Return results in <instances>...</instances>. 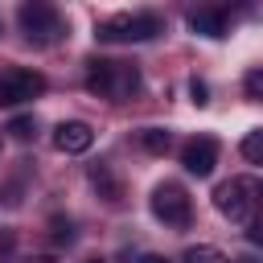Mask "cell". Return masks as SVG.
Instances as JSON below:
<instances>
[{"mask_svg":"<svg viewBox=\"0 0 263 263\" xmlns=\"http://www.w3.org/2000/svg\"><path fill=\"white\" fill-rule=\"evenodd\" d=\"M136 263H168V259H164V255H140Z\"/></svg>","mask_w":263,"mask_h":263,"instance_id":"obj_18","label":"cell"},{"mask_svg":"<svg viewBox=\"0 0 263 263\" xmlns=\"http://www.w3.org/2000/svg\"><path fill=\"white\" fill-rule=\"evenodd\" d=\"M45 90V74L37 70H25V66H4L0 70V107H16V103H29Z\"/></svg>","mask_w":263,"mask_h":263,"instance_id":"obj_6","label":"cell"},{"mask_svg":"<svg viewBox=\"0 0 263 263\" xmlns=\"http://www.w3.org/2000/svg\"><path fill=\"white\" fill-rule=\"evenodd\" d=\"M242 95L247 99H263V66H255V70L242 74Z\"/></svg>","mask_w":263,"mask_h":263,"instance_id":"obj_15","label":"cell"},{"mask_svg":"<svg viewBox=\"0 0 263 263\" xmlns=\"http://www.w3.org/2000/svg\"><path fill=\"white\" fill-rule=\"evenodd\" d=\"M33 132H37V119H33V115L8 119V136H12V140H33Z\"/></svg>","mask_w":263,"mask_h":263,"instance_id":"obj_14","label":"cell"},{"mask_svg":"<svg viewBox=\"0 0 263 263\" xmlns=\"http://www.w3.org/2000/svg\"><path fill=\"white\" fill-rule=\"evenodd\" d=\"M164 33V21L156 12H119V16H107L95 37L99 41H111V45H127V41H152Z\"/></svg>","mask_w":263,"mask_h":263,"instance_id":"obj_3","label":"cell"},{"mask_svg":"<svg viewBox=\"0 0 263 263\" xmlns=\"http://www.w3.org/2000/svg\"><path fill=\"white\" fill-rule=\"evenodd\" d=\"M90 144H95V127L82 123V119H66V123L53 127V148L66 152V156H82Z\"/></svg>","mask_w":263,"mask_h":263,"instance_id":"obj_8","label":"cell"},{"mask_svg":"<svg viewBox=\"0 0 263 263\" xmlns=\"http://www.w3.org/2000/svg\"><path fill=\"white\" fill-rule=\"evenodd\" d=\"M148 205H152L156 222L177 226V230H181V226H189V218H193V201H189V193H185L177 181H160V185L152 189Z\"/></svg>","mask_w":263,"mask_h":263,"instance_id":"obj_5","label":"cell"},{"mask_svg":"<svg viewBox=\"0 0 263 263\" xmlns=\"http://www.w3.org/2000/svg\"><path fill=\"white\" fill-rule=\"evenodd\" d=\"M238 152H242V160H251V164H263V127L247 132V136H242V144H238Z\"/></svg>","mask_w":263,"mask_h":263,"instance_id":"obj_13","label":"cell"},{"mask_svg":"<svg viewBox=\"0 0 263 263\" xmlns=\"http://www.w3.org/2000/svg\"><path fill=\"white\" fill-rule=\"evenodd\" d=\"M86 90L107 99V103H127L140 90V70L132 62H86Z\"/></svg>","mask_w":263,"mask_h":263,"instance_id":"obj_1","label":"cell"},{"mask_svg":"<svg viewBox=\"0 0 263 263\" xmlns=\"http://www.w3.org/2000/svg\"><path fill=\"white\" fill-rule=\"evenodd\" d=\"M189 95H193V103H197V107H205V103H210V86H205L201 78H193V82H189Z\"/></svg>","mask_w":263,"mask_h":263,"instance_id":"obj_17","label":"cell"},{"mask_svg":"<svg viewBox=\"0 0 263 263\" xmlns=\"http://www.w3.org/2000/svg\"><path fill=\"white\" fill-rule=\"evenodd\" d=\"M242 263H251V259H242Z\"/></svg>","mask_w":263,"mask_h":263,"instance_id":"obj_21","label":"cell"},{"mask_svg":"<svg viewBox=\"0 0 263 263\" xmlns=\"http://www.w3.org/2000/svg\"><path fill=\"white\" fill-rule=\"evenodd\" d=\"M86 181H90V185L99 189V197L111 201V205L123 197V185H119V177L111 173V164H90V168H86Z\"/></svg>","mask_w":263,"mask_h":263,"instance_id":"obj_10","label":"cell"},{"mask_svg":"<svg viewBox=\"0 0 263 263\" xmlns=\"http://www.w3.org/2000/svg\"><path fill=\"white\" fill-rule=\"evenodd\" d=\"M255 205H259V185H255L251 177H230V181H222V185L214 189V210H218L222 218L238 222V226L251 222Z\"/></svg>","mask_w":263,"mask_h":263,"instance_id":"obj_4","label":"cell"},{"mask_svg":"<svg viewBox=\"0 0 263 263\" xmlns=\"http://www.w3.org/2000/svg\"><path fill=\"white\" fill-rule=\"evenodd\" d=\"M25 263H53L49 255H37V259H25Z\"/></svg>","mask_w":263,"mask_h":263,"instance_id":"obj_19","label":"cell"},{"mask_svg":"<svg viewBox=\"0 0 263 263\" xmlns=\"http://www.w3.org/2000/svg\"><path fill=\"white\" fill-rule=\"evenodd\" d=\"M189 29L218 41V37H226V12L222 8H193L189 12Z\"/></svg>","mask_w":263,"mask_h":263,"instance_id":"obj_9","label":"cell"},{"mask_svg":"<svg viewBox=\"0 0 263 263\" xmlns=\"http://www.w3.org/2000/svg\"><path fill=\"white\" fill-rule=\"evenodd\" d=\"M16 21H21V33L33 45H58L66 37V21H62L53 0H21Z\"/></svg>","mask_w":263,"mask_h":263,"instance_id":"obj_2","label":"cell"},{"mask_svg":"<svg viewBox=\"0 0 263 263\" xmlns=\"http://www.w3.org/2000/svg\"><path fill=\"white\" fill-rule=\"evenodd\" d=\"M82 263H103V259H82Z\"/></svg>","mask_w":263,"mask_h":263,"instance_id":"obj_20","label":"cell"},{"mask_svg":"<svg viewBox=\"0 0 263 263\" xmlns=\"http://www.w3.org/2000/svg\"><path fill=\"white\" fill-rule=\"evenodd\" d=\"M181 263H230V259H226V251H218V247H210V242H197V247L185 251Z\"/></svg>","mask_w":263,"mask_h":263,"instance_id":"obj_12","label":"cell"},{"mask_svg":"<svg viewBox=\"0 0 263 263\" xmlns=\"http://www.w3.org/2000/svg\"><path fill=\"white\" fill-rule=\"evenodd\" d=\"M168 144H173V140H168V132H164V127H144V132H140V148H144V152H152V156H164V152H168Z\"/></svg>","mask_w":263,"mask_h":263,"instance_id":"obj_11","label":"cell"},{"mask_svg":"<svg viewBox=\"0 0 263 263\" xmlns=\"http://www.w3.org/2000/svg\"><path fill=\"white\" fill-rule=\"evenodd\" d=\"M181 164H185V173H193V177H210L214 164H218V140H214V136H193V140H185Z\"/></svg>","mask_w":263,"mask_h":263,"instance_id":"obj_7","label":"cell"},{"mask_svg":"<svg viewBox=\"0 0 263 263\" xmlns=\"http://www.w3.org/2000/svg\"><path fill=\"white\" fill-rule=\"evenodd\" d=\"M49 234H53L58 247H66V242H74V222H70V218H53V222H49Z\"/></svg>","mask_w":263,"mask_h":263,"instance_id":"obj_16","label":"cell"}]
</instances>
